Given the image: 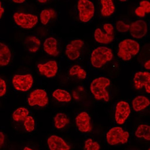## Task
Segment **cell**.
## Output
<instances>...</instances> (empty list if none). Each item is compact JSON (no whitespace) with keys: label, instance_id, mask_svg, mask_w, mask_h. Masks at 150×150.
Wrapping results in <instances>:
<instances>
[{"label":"cell","instance_id":"17","mask_svg":"<svg viewBox=\"0 0 150 150\" xmlns=\"http://www.w3.org/2000/svg\"><path fill=\"white\" fill-rule=\"evenodd\" d=\"M45 52L49 55L57 57L59 54L57 48V42L54 38H49L46 39L44 44Z\"/></svg>","mask_w":150,"mask_h":150},{"label":"cell","instance_id":"27","mask_svg":"<svg viewBox=\"0 0 150 150\" xmlns=\"http://www.w3.org/2000/svg\"><path fill=\"white\" fill-rule=\"evenodd\" d=\"M150 12V3L148 1H140L139 6L135 10V13L139 18H144L146 13Z\"/></svg>","mask_w":150,"mask_h":150},{"label":"cell","instance_id":"38","mask_svg":"<svg viewBox=\"0 0 150 150\" xmlns=\"http://www.w3.org/2000/svg\"><path fill=\"white\" fill-rule=\"evenodd\" d=\"M39 2H40L41 4H45L46 2H47V1H38Z\"/></svg>","mask_w":150,"mask_h":150},{"label":"cell","instance_id":"10","mask_svg":"<svg viewBox=\"0 0 150 150\" xmlns=\"http://www.w3.org/2000/svg\"><path fill=\"white\" fill-rule=\"evenodd\" d=\"M131 113V108L128 103L121 101L118 103L115 107V122L119 125L124 124Z\"/></svg>","mask_w":150,"mask_h":150},{"label":"cell","instance_id":"4","mask_svg":"<svg viewBox=\"0 0 150 150\" xmlns=\"http://www.w3.org/2000/svg\"><path fill=\"white\" fill-rule=\"evenodd\" d=\"M129 134L120 127H115L110 129L106 134L107 142L111 146L124 144L128 142Z\"/></svg>","mask_w":150,"mask_h":150},{"label":"cell","instance_id":"24","mask_svg":"<svg viewBox=\"0 0 150 150\" xmlns=\"http://www.w3.org/2000/svg\"><path fill=\"white\" fill-rule=\"evenodd\" d=\"M52 96L55 99L61 102H69L72 99L71 95L68 91L61 89L54 91Z\"/></svg>","mask_w":150,"mask_h":150},{"label":"cell","instance_id":"8","mask_svg":"<svg viewBox=\"0 0 150 150\" xmlns=\"http://www.w3.org/2000/svg\"><path fill=\"white\" fill-rule=\"evenodd\" d=\"M12 84L15 90L23 92L27 91L33 86V78L30 74L15 75L12 79Z\"/></svg>","mask_w":150,"mask_h":150},{"label":"cell","instance_id":"23","mask_svg":"<svg viewBox=\"0 0 150 150\" xmlns=\"http://www.w3.org/2000/svg\"><path fill=\"white\" fill-rule=\"evenodd\" d=\"M135 135L138 138H143L146 140H150V126L146 124H142L137 127Z\"/></svg>","mask_w":150,"mask_h":150},{"label":"cell","instance_id":"15","mask_svg":"<svg viewBox=\"0 0 150 150\" xmlns=\"http://www.w3.org/2000/svg\"><path fill=\"white\" fill-rule=\"evenodd\" d=\"M38 69L41 74L50 78L57 75L58 67L56 61H50L45 63L38 64Z\"/></svg>","mask_w":150,"mask_h":150},{"label":"cell","instance_id":"14","mask_svg":"<svg viewBox=\"0 0 150 150\" xmlns=\"http://www.w3.org/2000/svg\"><path fill=\"white\" fill-rule=\"evenodd\" d=\"M129 30L133 38L140 39L146 36L148 32V26L145 21L138 20L130 25Z\"/></svg>","mask_w":150,"mask_h":150},{"label":"cell","instance_id":"9","mask_svg":"<svg viewBox=\"0 0 150 150\" xmlns=\"http://www.w3.org/2000/svg\"><path fill=\"white\" fill-rule=\"evenodd\" d=\"M27 102L30 106H38L40 107H44L48 105L49 98L45 91L36 89L33 91L30 94Z\"/></svg>","mask_w":150,"mask_h":150},{"label":"cell","instance_id":"22","mask_svg":"<svg viewBox=\"0 0 150 150\" xmlns=\"http://www.w3.org/2000/svg\"><path fill=\"white\" fill-rule=\"evenodd\" d=\"M70 120L68 115L64 113H58L54 118V127L58 129L64 128L69 123Z\"/></svg>","mask_w":150,"mask_h":150},{"label":"cell","instance_id":"11","mask_svg":"<svg viewBox=\"0 0 150 150\" xmlns=\"http://www.w3.org/2000/svg\"><path fill=\"white\" fill-rule=\"evenodd\" d=\"M84 45V42L81 39H75L67 45L65 52L70 60H76L81 55V52Z\"/></svg>","mask_w":150,"mask_h":150},{"label":"cell","instance_id":"16","mask_svg":"<svg viewBox=\"0 0 150 150\" xmlns=\"http://www.w3.org/2000/svg\"><path fill=\"white\" fill-rule=\"evenodd\" d=\"M47 144L50 150H70L71 147L60 136L52 135L47 139Z\"/></svg>","mask_w":150,"mask_h":150},{"label":"cell","instance_id":"37","mask_svg":"<svg viewBox=\"0 0 150 150\" xmlns=\"http://www.w3.org/2000/svg\"><path fill=\"white\" fill-rule=\"evenodd\" d=\"M23 150H33V149H32V148H30L29 147H24V149H23Z\"/></svg>","mask_w":150,"mask_h":150},{"label":"cell","instance_id":"12","mask_svg":"<svg viewBox=\"0 0 150 150\" xmlns=\"http://www.w3.org/2000/svg\"><path fill=\"white\" fill-rule=\"evenodd\" d=\"M134 87L140 90L145 87L146 92L150 93V74L148 72H138L134 75L133 79Z\"/></svg>","mask_w":150,"mask_h":150},{"label":"cell","instance_id":"33","mask_svg":"<svg viewBox=\"0 0 150 150\" xmlns=\"http://www.w3.org/2000/svg\"><path fill=\"white\" fill-rule=\"evenodd\" d=\"M5 141V136L4 133L0 132V149L3 146Z\"/></svg>","mask_w":150,"mask_h":150},{"label":"cell","instance_id":"34","mask_svg":"<svg viewBox=\"0 0 150 150\" xmlns=\"http://www.w3.org/2000/svg\"><path fill=\"white\" fill-rule=\"evenodd\" d=\"M4 12V9L2 7L1 2L0 1V19H1V18L2 17Z\"/></svg>","mask_w":150,"mask_h":150},{"label":"cell","instance_id":"28","mask_svg":"<svg viewBox=\"0 0 150 150\" xmlns=\"http://www.w3.org/2000/svg\"><path fill=\"white\" fill-rule=\"evenodd\" d=\"M69 73L71 76H76L81 79H85L87 76L86 72L79 65H74L70 69Z\"/></svg>","mask_w":150,"mask_h":150},{"label":"cell","instance_id":"39","mask_svg":"<svg viewBox=\"0 0 150 150\" xmlns=\"http://www.w3.org/2000/svg\"><path fill=\"white\" fill-rule=\"evenodd\" d=\"M148 150H150V148H149V149H148Z\"/></svg>","mask_w":150,"mask_h":150},{"label":"cell","instance_id":"1","mask_svg":"<svg viewBox=\"0 0 150 150\" xmlns=\"http://www.w3.org/2000/svg\"><path fill=\"white\" fill-rule=\"evenodd\" d=\"M110 81L104 77L94 79L90 85V90L95 98L97 100H104L109 102L110 94L106 89L110 85Z\"/></svg>","mask_w":150,"mask_h":150},{"label":"cell","instance_id":"2","mask_svg":"<svg viewBox=\"0 0 150 150\" xmlns=\"http://www.w3.org/2000/svg\"><path fill=\"white\" fill-rule=\"evenodd\" d=\"M139 49L138 42L132 39H125L119 45L117 56L122 60L129 61L138 53Z\"/></svg>","mask_w":150,"mask_h":150},{"label":"cell","instance_id":"6","mask_svg":"<svg viewBox=\"0 0 150 150\" xmlns=\"http://www.w3.org/2000/svg\"><path fill=\"white\" fill-rule=\"evenodd\" d=\"M77 7L80 21L84 23L89 22L94 14L93 4L89 0H79L78 2Z\"/></svg>","mask_w":150,"mask_h":150},{"label":"cell","instance_id":"19","mask_svg":"<svg viewBox=\"0 0 150 150\" xmlns=\"http://www.w3.org/2000/svg\"><path fill=\"white\" fill-rule=\"evenodd\" d=\"M12 57L11 51L8 46L0 42V66L8 65Z\"/></svg>","mask_w":150,"mask_h":150},{"label":"cell","instance_id":"3","mask_svg":"<svg viewBox=\"0 0 150 150\" xmlns=\"http://www.w3.org/2000/svg\"><path fill=\"white\" fill-rule=\"evenodd\" d=\"M112 50L106 47H98L91 53V62L93 67L100 68L113 59Z\"/></svg>","mask_w":150,"mask_h":150},{"label":"cell","instance_id":"7","mask_svg":"<svg viewBox=\"0 0 150 150\" xmlns=\"http://www.w3.org/2000/svg\"><path fill=\"white\" fill-rule=\"evenodd\" d=\"M13 17L14 21L18 25L26 29L33 28L38 22V17L30 13H15Z\"/></svg>","mask_w":150,"mask_h":150},{"label":"cell","instance_id":"21","mask_svg":"<svg viewBox=\"0 0 150 150\" xmlns=\"http://www.w3.org/2000/svg\"><path fill=\"white\" fill-rule=\"evenodd\" d=\"M101 14L103 16L109 17L115 11V6L112 0H101Z\"/></svg>","mask_w":150,"mask_h":150},{"label":"cell","instance_id":"5","mask_svg":"<svg viewBox=\"0 0 150 150\" xmlns=\"http://www.w3.org/2000/svg\"><path fill=\"white\" fill-rule=\"evenodd\" d=\"M103 30L98 28L94 32L95 40L102 44H108L112 42L115 38L114 27L110 23L103 25Z\"/></svg>","mask_w":150,"mask_h":150},{"label":"cell","instance_id":"30","mask_svg":"<svg viewBox=\"0 0 150 150\" xmlns=\"http://www.w3.org/2000/svg\"><path fill=\"white\" fill-rule=\"evenodd\" d=\"M84 147L85 150H100V149L99 143L90 138L86 140Z\"/></svg>","mask_w":150,"mask_h":150},{"label":"cell","instance_id":"25","mask_svg":"<svg viewBox=\"0 0 150 150\" xmlns=\"http://www.w3.org/2000/svg\"><path fill=\"white\" fill-rule=\"evenodd\" d=\"M30 112L27 108L20 107L18 108L13 112L12 118L16 122H24V120L29 115Z\"/></svg>","mask_w":150,"mask_h":150},{"label":"cell","instance_id":"35","mask_svg":"<svg viewBox=\"0 0 150 150\" xmlns=\"http://www.w3.org/2000/svg\"><path fill=\"white\" fill-rule=\"evenodd\" d=\"M144 67L147 70H150V60L147 61L144 64Z\"/></svg>","mask_w":150,"mask_h":150},{"label":"cell","instance_id":"26","mask_svg":"<svg viewBox=\"0 0 150 150\" xmlns=\"http://www.w3.org/2000/svg\"><path fill=\"white\" fill-rule=\"evenodd\" d=\"M57 17V13L53 9H46L42 10L40 15L41 22L44 25H46L50 20Z\"/></svg>","mask_w":150,"mask_h":150},{"label":"cell","instance_id":"32","mask_svg":"<svg viewBox=\"0 0 150 150\" xmlns=\"http://www.w3.org/2000/svg\"><path fill=\"white\" fill-rule=\"evenodd\" d=\"M7 92V84L3 79L0 78V97L4 96Z\"/></svg>","mask_w":150,"mask_h":150},{"label":"cell","instance_id":"36","mask_svg":"<svg viewBox=\"0 0 150 150\" xmlns=\"http://www.w3.org/2000/svg\"><path fill=\"white\" fill-rule=\"evenodd\" d=\"M25 1H24V0H20V1H18V0H14L13 1V2H15V3H18V4H21V3H23V2Z\"/></svg>","mask_w":150,"mask_h":150},{"label":"cell","instance_id":"31","mask_svg":"<svg viewBox=\"0 0 150 150\" xmlns=\"http://www.w3.org/2000/svg\"><path fill=\"white\" fill-rule=\"evenodd\" d=\"M130 25L123 22L122 21H119L116 24V28L120 33H126L129 30Z\"/></svg>","mask_w":150,"mask_h":150},{"label":"cell","instance_id":"13","mask_svg":"<svg viewBox=\"0 0 150 150\" xmlns=\"http://www.w3.org/2000/svg\"><path fill=\"white\" fill-rule=\"evenodd\" d=\"M76 126L79 131L82 133H89L92 130L90 116L86 111L81 112L75 118Z\"/></svg>","mask_w":150,"mask_h":150},{"label":"cell","instance_id":"18","mask_svg":"<svg viewBox=\"0 0 150 150\" xmlns=\"http://www.w3.org/2000/svg\"><path fill=\"white\" fill-rule=\"evenodd\" d=\"M150 104V100L147 97L144 96H138L133 100L132 107L134 111L139 112L148 107Z\"/></svg>","mask_w":150,"mask_h":150},{"label":"cell","instance_id":"20","mask_svg":"<svg viewBox=\"0 0 150 150\" xmlns=\"http://www.w3.org/2000/svg\"><path fill=\"white\" fill-rule=\"evenodd\" d=\"M25 42L27 50L31 52H36L38 51L40 47V40L35 36L27 37Z\"/></svg>","mask_w":150,"mask_h":150},{"label":"cell","instance_id":"29","mask_svg":"<svg viewBox=\"0 0 150 150\" xmlns=\"http://www.w3.org/2000/svg\"><path fill=\"white\" fill-rule=\"evenodd\" d=\"M23 124L24 127L27 132L30 133L35 130L36 122L35 119L33 116L30 115L27 116L23 122Z\"/></svg>","mask_w":150,"mask_h":150}]
</instances>
